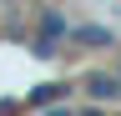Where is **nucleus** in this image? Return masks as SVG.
<instances>
[{"label": "nucleus", "mask_w": 121, "mask_h": 116, "mask_svg": "<svg viewBox=\"0 0 121 116\" xmlns=\"http://www.w3.org/2000/svg\"><path fill=\"white\" fill-rule=\"evenodd\" d=\"M86 96H91V101H121V76L91 71V76H86Z\"/></svg>", "instance_id": "f257e3e1"}, {"label": "nucleus", "mask_w": 121, "mask_h": 116, "mask_svg": "<svg viewBox=\"0 0 121 116\" xmlns=\"http://www.w3.org/2000/svg\"><path fill=\"white\" fill-rule=\"evenodd\" d=\"M116 76H121V71H116Z\"/></svg>", "instance_id": "423d86ee"}, {"label": "nucleus", "mask_w": 121, "mask_h": 116, "mask_svg": "<svg viewBox=\"0 0 121 116\" xmlns=\"http://www.w3.org/2000/svg\"><path fill=\"white\" fill-rule=\"evenodd\" d=\"M71 96V81H51V86H35V91L25 96V106L30 111H40V106H56V101H66Z\"/></svg>", "instance_id": "7ed1b4c3"}, {"label": "nucleus", "mask_w": 121, "mask_h": 116, "mask_svg": "<svg viewBox=\"0 0 121 116\" xmlns=\"http://www.w3.org/2000/svg\"><path fill=\"white\" fill-rule=\"evenodd\" d=\"M71 40L86 46V51H111L116 46V35L106 30V25H71Z\"/></svg>", "instance_id": "f03ea898"}, {"label": "nucleus", "mask_w": 121, "mask_h": 116, "mask_svg": "<svg viewBox=\"0 0 121 116\" xmlns=\"http://www.w3.org/2000/svg\"><path fill=\"white\" fill-rule=\"evenodd\" d=\"M30 51H35L40 61H51V56L60 51V40H51V35H35V40H30Z\"/></svg>", "instance_id": "39448f33"}, {"label": "nucleus", "mask_w": 121, "mask_h": 116, "mask_svg": "<svg viewBox=\"0 0 121 116\" xmlns=\"http://www.w3.org/2000/svg\"><path fill=\"white\" fill-rule=\"evenodd\" d=\"M35 30H40V35H51V40H66V35H71V25H66V15H60V10H40V15H35Z\"/></svg>", "instance_id": "20e7f679"}]
</instances>
